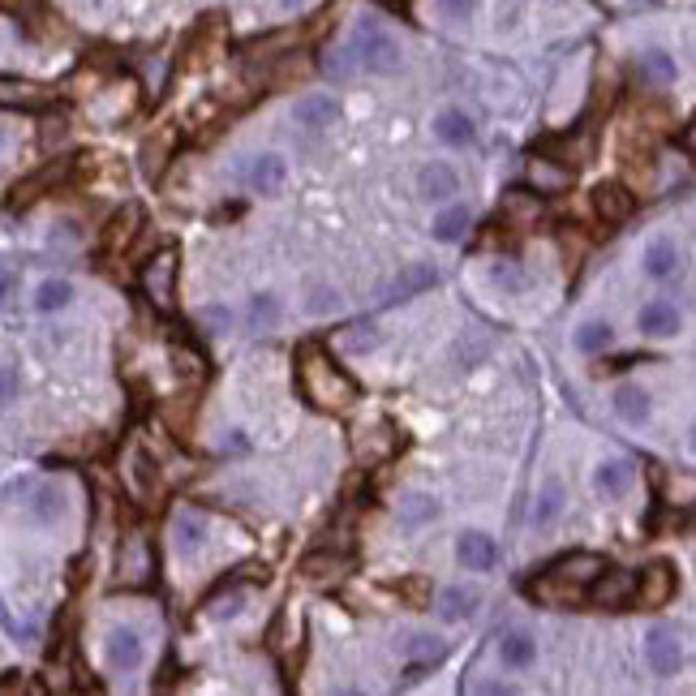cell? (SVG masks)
Segmentation results:
<instances>
[{
  "instance_id": "cell-21",
  "label": "cell",
  "mask_w": 696,
  "mask_h": 696,
  "mask_svg": "<svg viewBox=\"0 0 696 696\" xmlns=\"http://www.w3.org/2000/svg\"><path fill=\"white\" fill-rule=\"evenodd\" d=\"M684 271V254L675 241H649L645 245V275L649 280H675Z\"/></svg>"
},
{
  "instance_id": "cell-20",
  "label": "cell",
  "mask_w": 696,
  "mask_h": 696,
  "mask_svg": "<svg viewBox=\"0 0 696 696\" xmlns=\"http://www.w3.org/2000/svg\"><path fill=\"white\" fill-rule=\"evenodd\" d=\"M477 606H482V593L464 589V585H447L439 598H434V611H439V619H447V623H464Z\"/></svg>"
},
{
  "instance_id": "cell-39",
  "label": "cell",
  "mask_w": 696,
  "mask_h": 696,
  "mask_svg": "<svg viewBox=\"0 0 696 696\" xmlns=\"http://www.w3.org/2000/svg\"><path fill=\"white\" fill-rule=\"evenodd\" d=\"M344 306V301H340V293H336V288H314V293L306 297V314H314V318H323V314H336Z\"/></svg>"
},
{
  "instance_id": "cell-13",
  "label": "cell",
  "mask_w": 696,
  "mask_h": 696,
  "mask_svg": "<svg viewBox=\"0 0 696 696\" xmlns=\"http://www.w3.org/2000/svg\"><path fill=\"white\" fill-rule=\"evenodd\" d=\"M417 194L426 202H452L460 194V172L452 164H443V159H434L417 172Z\"/></svg>"
},
{
  "instance_id": "cell-6",
  "label": "cell",
  "mask_w": 696,
  "mask_h": 696,
  "mask_svg": "<svg viewBox=\"0 0 696 696\" xmlns=\"http://www.w3.org/2000/svg\"><path fill=\"white\" fill-rule=\"evenodd\" d=\"M632 593H636V576L632 572H619V568H606L589 580L585 589V602L589 606H602V611H623V606H632Z\"/></svg>"
},
{
  "instance_id": "cell-42",
  "label": "cell",
  "mask_w": 696,
  "mask_h": 696,
  "mask_svg": "<svg viewBox=\"0 0 696 696\" xmlns=\"http://www.w3.org/2000/svg\"><path fill=\"white\" fill-rule=\"evenodd\" d=\"M533 181H538V185H568L572 172H550L546 159H538V164H533Z\"/></svg>"
},
{
  "instance_id": "cell-28",
  "label": "cell",
  "mask_w": 696,
  "mask_h": 696,
  "mask_svg": "<svg viewBox=\"0 0 696 696\" xmlns=\"http://www.w3.org/2000/svg\"><path fill=\"white\" fill-rule=\"evenodd\" d=\"M636 69H641V78L649 86H671L679 78V65H675V56L671 52H662V48H649L641 52V61H636Z\"/></svg>"
},
{
  "instance_id": "cell-26",
  "label": "cell",
  "mask_w": 696,
  "mask_h": 696,
  "mask_svg": "<svg viewBox=\"0 0 696 696\" xmlns=\"http://www.w3.org/2000/svg\"><path fill=\"white\" fill-rule=\"evenodd\" d=\"M26 512H31L35 525H56V520L65 516V495L56 490L52 482H43L31 490V503H26Z\"/></svg>"
},
{
  "instance_id": "cell-37",
  "label": "cell",
  "mask_w": 696,
  "mask_h": 696,
  "mask_svg": "<svg viewBox=\"0 0 696 696\" xmlns=\"http://www.w3.org/2000/svg\"><path fill=\"white\" fill-rule=\"evenodd\" d=\"M245 314H250L254 327H275L280 323V301H275L271 293H258V297H250V310Z\"/></svg>"
},
{
  "instance_id": "cell-33",
  "label": "cell",
  "mask_w": 696,
  "mask_h": 696,
  "mask_svg": "<svg viewBox=\"0 0 696 696\" xmlns=\"http://www.w3.org/2000/svg\"><path fill=\"white\" fill-rule=\"evenodd\" d=\"M69 301H74V284L69 280H43L35 288V310L39 314H56V310H65Z\"/></svg>"
},
{
  "instance_id": "cell-24",
  "label": "cell",
  "mask_w": 696,
  "mask_h": 696,
  "mask_svg": "<svg viewBox=\"0 0 696 696\" xmlns=\"http://www.w3.org/2000/svg\"><path fill=\"white\" fill-rule=\"evenodd\" d=\"M572 344H576V353H585V357H598V353H606V348L615 344V327L606 323V318H585V323L576 327Z\"/></svg>"
},
{
  "instance_id": "cell-23",
  "label": "cell",
  "mask_w": 696,
  "mask_h": 696,
  "mask_svg": "<svg viewBox=\"0 0 696 696\" xmlns=\"http://www.w3.org/2000/svg\"><path fill=\"white\" fill-rule=\"evenodd\" d=\"M434 134H439V142H447V147H469V142L477 138V125L469 112L460 108H447L434 116Z\"/></svg>"
},
{
  "instance_id": "cell-27",
  "label": "cell",
  "mask_w": 696,
  "mask_h": 696,
  "mask_svg": "<svg viewBox=\"0 0 696 696\" xmlns=\"http://www.w3.org/2000/svg\"><path fill=\"white\" fill-rule=\"evenodd\" d=\"M499 662L512 666V671H525V666L538 662V641L529 632H507L499 641Z\"/></svg>"
},
{
  "instance_id": "cell-22",
  "label": "cell",
  "mask_w": 696,
  "mask_h": 696,
  "mask_svg": "<svg viewBox=\"0 0 696 696\" xmlns=\"http://www.w3.org/2000/svg\"><path fill=\"white\" fill-rule=\"evenodd\" d=\"M563 503H568V490H563V482H559V477H546L542 495L533 499L529 525H533V529H550V525H555V520L563 516Z\"/></svg>"
},
{
  "instance_id": "cell-11",
  "label": "cell",
  "mask_w": 696,
  "mask_h": 696,
  "mask_svg": "<svg viewBox=\"0 0 696 696\" xmlns=\"http://www.w3.org/2000/svg\"><path fill=\"white\" fill-rule=\"evenodd\" d=\"M589 198H593V211H598L602 224H623V220H632V211H636V194L623 181H602Z\"/></svg>"
},
{
  "instance_id": "cell-17",
  "label": "cell",
  "mask_w": 696,
  "mask_h": 696,
  "mask_svg": "<svg viewBox=\"0 0 696 696\" xmlns=\"http://www.w3.org/2000/svg\"><path fill=\"white\" fill-rule=\"evenodd\" d=\"M679 323H684V318H679V310L671 306V301H662V297H658V301H645L641 314H636V327H641L645 336H654V340L675 336Z\"/></svg>"
},
{
  "instance_id": "cell-46",
  "label": "cell",
  "mask_w": 696,
  "mask_h": 696,
  "mask_svg": "<svg viewBox=\"0 0 696 696\" xmlns=\"http://www.w3.org/2000/svg\"><path fill=\"white\" fill-rule=\"evenodd\" d=\"M172 361H177V370H181V374H198V370H202V361H198V357H190V353H181V348H177V353H172Z\"/></svg>"
},
{
  "instance_id": "cell-1",
  "label": "cell",
  "mask_w": 696,
  "mask_h": 696,
  "mask_svg": "<svg viewBox=\"0 0 696 696\" xmlns=\"http://www.w3.org/2000/svg\"><path fill=\"white\" fill-rule=\"evenodd\" d=\"M297 387H301V396H306L314 409H323V413L353 409L357 396H361L357 379L344 366L331 361V353L323 344H306L297 353Z\"/></svg>"
},
{
  "instance_id": "cell-32",
  "label": "cell",
  "mask_w": 696,
  "mask_h": 696,
  "mask_svg": "<svg viewBox=\"0 0 696 696\" xmlns=\"http://www.w3.org/2000/svg\"><path fill=\"white\" fill-rule=\"evenodd\" d=\"M434 516H439V499H434V495H422V490L400 503V525H409V529L430 525Z\"/></svg>"
},
{
  "instance_id": "cell-19",
  "label": "cell",
  "mask_w": 696,
  "mask_h": 696,
  "mask_svg": "<svg viewBox=\"0 0 696 696\" xmlns=\"http://www.w3.org/2000/svg\"><path fill=\"white\" fill-rule=\"evenodd\" d=\"M632 482H636V464L632 460H602L598 469H593V486H598L606 499L628 495Z\"/></svg>"
},
{
  "instance_id": "cell-48",
  "label": "cell",
  "mask_w": 696,
  "mask_h": 696,
  "mask_svg": "<svg viewBox=\"0 0 696 696\" xmlns=\"http://www.w3.org/2000/svg\"><path fill=\"white\" fill-rule=\"evenodd\" d=\"M9 288H13V271H9V267H0V301L9 297Z\"/></svg>"
},
{
  "instance_id": "cell-25",
  "label": "cell",
  "mask_w": 696,
  "mask_h": 696,
  "mask_svg": "<svg viewBox=\"0 0 696 696\" xmlns=\"http://www.w3.org/2000/svg\"><path fill=\"white\" fill-rule=\"evenodd\" d=\"M306 580H314V585H331V580H340L348 572V559L344 555H331V550H314V555L301 559L297 568Z\"/></svg>"
},
{
  "instance_id": "cell-44",
  "label": "cell",
  "mask_w": 696,
  "mask_h": 696,
  "mask_svg": "<svg viewBox=\"0 0 696 696\" xmlns=\"http://www.w3.org/2000/svg\"><path fill=\"white\" fill-rule=\"evenodd\" d=\"M473 5H477V0H439V9L447 13V18H469V13H473Z\"/></svg>"
},
{
  "instance_id": "cell-38",
  "label": "cell",
  "mask_w": 696,
  "mask_h": 696,
  "mask_svg": "<svg viewBox=\"0 0 696 696\" xmlns=\"http://www.w3.org/2000/svg\"><path fill=\"white\" fill-rule=\"evenodd\" d=\"M490 280H495L499 288H507V293H520V288H525V275H520V267L512 263V258L490 263Z\"/></svg>"
},
{
  "instance_id": "cell-12",
  "label": "cell",
  "mask_w": 696,
  "mask_h": 696,
  "mask_svg": "<svg viewBox=\"0 0 696 696\" xmlns=\"http://www.w3.org/2000/svg\"><path fill=\"white\" fill-rule=\"evenodd\" d=\"M456 559L464 563L469 572H495L499 563V542L490 538L482 529H464L456 538Z\"/></svg>"
},
{
  "instance_id": "cell-43",
  "label": "cell",
  "mask_w": 696,
  "mask_h": 696,
  "mask_svg": "<svg viewBox=\"0 0 696 696\" xmlns=\"http://www.w3.org/2000/svg\"><path fill=\"white\" fill-rule=\"evenodd\" d=\"M241 606H245V598H241V593H232V598L211 606V619H232V615H241Z\"/></svg>"
},
{
  "instance_id": "cell-35",
  "label": "cell",
  "mask_w": 696,
  "mask_h": 696,
  "mask_svg": "<svg viewBox=\"0 0 696 696\" xmlns=\"http://www.w3.org/2000/svg\"><path fill=\"white\" fill-rule=\"evenodd\" d=\"M379 340L383 336H379V327H374V323H353L340 336V348H344V353H353V357H361V353H370V348H379Z\"/></svg>"
},
{
  "instance_id": "cell-49",
  "label": "cell",
  "mask_w": 696,
  "mask_h": 696,
  "mask_svg": "<svg viewBox=\"0 0 696 696\" xmlns=\"http://www.w3.org/2000/svg\"><path fill=\"white\" fill-rule=\"evenodd\" d=\"M280 5H284V9H297V5H301V0H280Z\"/></svg>"
},
{
  "instance_id": "cell-31",
  "label": "cell",
  "mask_w": 696,
  "mask_h": 696,
  "mask_svg": "<svg viewBox=\"0 0 696 696\" xmlns=\"http://www.w3.org/2000/svg\"><path fill=\"white\" fill-rule=\"evenodd\" d=\"M469 207H447V211H439L434 215V224H430V232H434V241H443V245H452V241H460L464 232H469Z\"/></svg>"
},
{
  "instance_id": "cell-40",
  "label": "cell",
  "mask_w": 696,
  "mask_h": 696,
  "mask_svg": "<svg viewBox=\"0 0 696 696\" xmlns=\"http://www.w3.org/2000/svg\"><path fill=\"white\" fill-rule=\"evenodd\" d=\"M323 69H327V78L348 82V78H353V69H357V61H353V48H336V52H327Z\"/></svg>"
},
{
  "instance_id": "cell-5",
  "label": "cell",
  "mask_w": 696,
  "mask_h": 696,
  "mask_svg": "<svg viewBox=\"0 0 696 696\" xmlns=\"http://www.w3.org/2000/svg\"><path fill=\"white\" fill-rule=\"evenodd\" d=\"M241 181H245V190L250 194H280L284 185H288V159L280 151H263V155H250L241 164Z\"/></svg>"
},
{
  "instance_id": "cell-29",
  "label": "cell",
  "mask_w": 696,
  "mask_h": 696,
  "mask_svg": "<svg viewBox=\"0 0 696 696\" xmlns=\"http://www.w3.org/2000/svg\"><path fill=\"white\" fill-rule=\"evenodd\" d=\"M172 538H177V550H181L185 559L198 555L202 542H207V520L194 516V512H181L177 525H172Z\"/></svg>"
},
{
  "instance_id": "cell-47",
  "label": "cell",
  "mask_w": 696,
  "mask_h": 696,
  "mask_svg": "<svg viewBox=\"0 0 696 696\" xmlns=\"http://www.w3.org/2000/svg\"><path fill=\"white\" fill-rule=\"evenodd\" d=\"M473 692H490V696H512L516 688H512V684H499V679H490V684H473Z\"/></svg>"
},
{
  "instance_id": "cell-4",
  "label": "cell",
  "mask_w": 696,
  "mask_h": 696,
  "mask_svg": "<svg viewBox=\"0 0 696 696\" xmlns=\"http://www.w3.org/2000/svg\"><path fill=\"white\" fill-rule=\"evenodd\" d=\"M675 593H679V572H675V563L654 559L649 568H641V576H636V593H632V602H636V606H645V611H654V606L675 602Z\"/></svg>"
},
{
  "instance_id": "cell-7",
  "label": "cell",
  "mask_w": 696,
  "mask_h": 696,
  "mask_svg": "<svg viewBox=\"0 0 696 696\" xmlns=\"http://www.w3.org/2000/svg\"><path fill=\"white\" fill-rule=\"evenodd\" d=\"M645 662L658 679H671L679 666H684V641H679V632L666 628V623L649 628L645 632Z\"/></svg>"
},
{
  "instance_id": "cell-15",
  "label": "cell",
  "mask_w": 696,
  "mask_h": 696,
  "mask_svg": "<svg viewBox=\"0 0 696 696\" xmlns=\"http://www.w3.org/2000/svg\"><path fill=\"white\" fill-rule=\"evenodd\" d=\"M48 91L35 82H26V78H5L0 74V108H13V112H39V108H48Z\"/></svg>"
},
{
  "instance_id": "cell-30",
  "label": "cell",
  "mask_w": 696,
  "mask_h": 696,
  "mask_svg": "<svg viewBox=\"0 0 696 696\" xmlns=\"http://www.w3.org/2000/svg\"><path fill=\"white\" fill-rule=\"evenodd\" d=\"M129 486H134L138 499H155L159 495V469L151 452H134V460H129Z\"/></svg>"
},
{
  "instance_id": "cell-3",
  "label": "cell",
  "mask_w": 696,
  "mask_h": 696,
  "mask_svg": "<svg viewBox=\"0 0 696 696\" xmlns=\"http://www.w3.org/2000/svg\"><path fill=\"white\" fill-rule=\"evenodd\" d=\"M353 61L357 69H366V74L374 78H391V74H400L404 69V48H400V39L387 31V26L379 18H361L353 26Z\"/></svg>"
},
{
  "instance_id": "cell-9",
  "label": "cell",
  "mask_w": 696,
  "mask_h": 696,
  "mask_svg": "<svg viewBox=\"0 0 696 696\" xmlns=\"http://www.w3.org/2000/svg\"><path fill=\"white\" fill-rule=\"evenodd\" d=\"M104 658L116 675H129L138 671L142 658H147V645H142V632L138 628H112L108 641H104Z\"/></svg>"
},
{
  "instance_id": "cell-18",
  "label": "cell",
  "mask_w": 696,
  "mask_h": 696,
  "mask_svg": "<svg viewBox=\"0 0 696 696\" xmlns=\"http://www.w3.org/2000/svg\"><path fill=\"white\" fill-rule=\"evenodd\" d=\"M649 413H654V396H649L645 387L623 383V387L615 391V417H619V422H628V426H645V422H649Z\"/></svg>"
},
{
  "instance_id": "cell-16",
  "label": "cell",
  "mask_w": 696,
  "mask_h": 696,
  "mask_svg": "<svg viewBox=\"0 0 696 696\" xmlns=\"http://www.w3.org/2000/svg\"><path fill=\"white\" fill-rule=\"evenodd\" d=\"M439 284V267H430V263H409L400 275H396V284L387 288V306H396V301H409L417 293H426V288Z\"/></svg>"
},
{
  "instance_id": "cell-36",
  "label": "cell",
  "mask_w": 696,
  "mask_h": 696,
  "mask_svg": "<svg viewBox=\"0 0 696 696\" xmlns=\"http://www.w3.org/2000/svg\"><path fill=\"white\" fill-rule=\"evenodd\" d=\"M370 443L374 447H361V460H366V464H379V460H387L391 452H396V430H391V426H379V430H370Z\"/></svg>"
},
{
  "instance_id": "cell-41",
  "label": "cell",
  "mask_w": 696,
  "mask_h": 696,
  "mask_svg": "<svg viewBox=\"0 0 696 696\" xmlns=\"http://www.w3.org/2000/svg\"><path fill=\"white\" fill-rule=\"evenodd\" d=\"M198 323L211 331V336H220V331H228V323H232V314L224 310V306H207V310H198Z\"/></svg>"
},
{
  "instance_id": "cell-45",
  "label": "cell",
  "mask_w": 696,
  "mask_h": 696,
  "mask_svg": "<svg viewBox=\"0 0 696 696\" xmlns=\"http://www.w3.org/2000/svg\"><path fill=\"white\" fill-rule=\"evenodd\" d=\"M13 391H18V374H13L9 366H0V404H5Z\"/></svg>"
},
{
  "instance_id": "cell-14",
  "label": "cell",
  "mask_w": 696,
  "mask_h": 696,
  "mask_svg": "<svg viewBox=\"0 0 696 696\" xmlns=\"http://www.w3.org/2000/svg\"><path fill=\"white\" fill-rule=\"evenodd\" d=\"M293 121L301 129H310V134H318V129H331L340 121V104L331 95H301L293 104Z\"/></svg>"
},
{
  "instance_id": "cell-34",
  "label": "cell",
  "mask_w": 696,
  "mask_h": 696,
  "mask_svg": "<svg viewBox=\"0 0 696 696\" xmlns=\"http://www.w3.org/2000/svg\"><path fill=\"white\" fill-rule=\"evenodd\" d=\"M409 658H413L417 666H426V671H430L434 662H443V658H447V641H443V636H430V632L413 636V641H409Z\"/></svg>"
},
{
  "instance_id": "cell-10",
  "label": "cell",
  "mask_w": 696,
  "mask_h": 696,
  "mask_svg": "<svg viewBox=\"0 0 696 696\" xmlns=\"http://www.w3.org/2000/svg\"><path fill=\"white\" fill-rule=\"evenodd\" d=\"M65 172H69V159H52V164H43L39 172H31L26 181L13 185V194H9V207H31L35 198L43 194H52L56 185L65 181Z\"/></svg>"
},
{
  "instance_id": "cell-8",
  "label": "cell",
  "mask_w": 696,
  "mask_h": 696,
  "mask_svg": "<svg viewBox=\"0 0 696 696\" xmlns=\"http://www.w3.org/2000/svg\"><path fill=\"white\" fill-rule=\"evenodd\" d=\"M142 288H147V297L159 310H172V301H177V250L151 258V267L142 271Z\"/></svg>"
},
{
  "instance_id": "cell-2",
  "label": "cell",
  "mask_w": 696,
  "mask_h": 696,
  "mask_svg": "<svg viewBox=\"0 0 696 696\" xmlns=\"http://www.w3.org/2000/svg\"><path fill=\"white\" fill-rule=\"evenodd\" d=\"M606 568L602 555H593V550H576V555H563L559 563H550L542 572V580H529V593L533 598H542L550 606H568V602H585V589L589 580Z\"/></svg>"
}]
</instances>
